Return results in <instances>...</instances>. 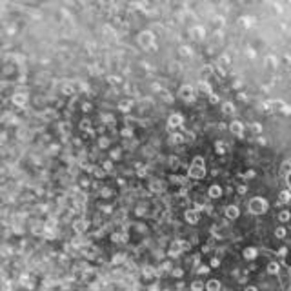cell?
Wrapping results in <instances>:
<instances>
[{
    "label": "cell",
    "mask_w": 291,
    "mask_h": 291,
    "mask_svg": "<svg viewBox=\"0 0 291 291\" xmlns=\"http://www.w3.org/2000/svg\"><path fill=\"white\" fill-rule=\"evenodd\" d=\"M189 176L191 178H204L206 176V164H204V158L202 156H195L191 166H189Z\"/></svg>",
    "instance_id": "6da1fadb"
},
{
    "label": "cell",
    "mask_w": 291,
    "mask_h": 291,
    "mask_svg": "<svg viewBox=\"0 0 291 291\" xmlns=\"http://www.w3.org/2000/svg\"><path fill=\"white\" fill-rule=\"evenodd\" d=\"M268 208H269V204H268V200L262 198V196H255V198L249 200V204H248V209H249V213H253V215L266 213Z\"/></svg>",
    "instance_id": "7a4b0ae2"
},
{
    "label": "cell",
    "mask_w": 291,
    "mask_h": 291,
    "mask_svg": "<svg viewBox=\"0 0 291 291\" xmlns=\"http://www.w3.org/2000/svg\"><path fill=\"white\" fill-rule=\"evenodd\" d=\"M136 40H138V44L142 47H151L155 44V35L151 31H142V33H138V38Z\"/></svg>",
    "instance_id": "3957f363"
},
{
    "label": "cell",
    "mask_w": 291,
    "mask_h": 291,
    "mask_svg": "<svg viewBox=\"0 0 291 291\" xmlns=\"http://www.w3.org/2000/svg\"><path fill=\"white\" fill-rule=\"evenodd\" d=\"M178 97L182 98V100H186V102H193L195 100V87L193 86H182L180 87V91H178Z\"/></svg>",
    "instance_id": "277c9868"
},
{
    "label": "cell",
    "mask_w": 291,
    "mask_h": 291,
    "mask_svg": "<svg viewBox=\"0 0 291 291\" xmlns=\"http://www.w3.org/2000/svg\"><path fill=\"white\" fill-rule=\"evenodd\" d=\"M11 100H13V104H15L17 107H24V106L27 104L29 97H27V93H26V91H17V93L11 97Z\"/></svg>",
    "instance_id": "5b68a950"
},
{
    "label": "cell",
    "mask_w": 291,
    "mask_h": 291,
    "mask_svg": "<svg viewBox=\"0 0 291 291\" xmlns=\"http://www.w3.org/2000/svg\"><path fill=\"white\" fill-rule=\"evenodd\" d=\"M182 122H184V118H182V115L180 113H171L169 115V118H168V126L171 127V129H176V127H180L182 126Z\"/></svg>",
    "instance_id": "8992f818"
},
{
    "label": "cell",
    "mask_w": 291,
    "mask_h": 291,
    "mask_svg": "<svg viewBox=\"0 0 291 291\" xmlns=\"http://www.w3.org/2000/svg\"><path fill=\"white\" fill-rule=\"evenodd\" d=\"M87 226H89V222L86 220V218H78L73 222V231L75 233H84L87 229Z\"/></svg>",
    "instance_id": "52a82bcc"
},
{
    "label": "cell",
    "mask_w": 291,
    "mask_h": 291,
    "mask_svg": "<svg viewBox=\"0 0 291 291\" xmlns=\"http://www.w3.org/2000/svg\"><path fill=\"white\" fill-rule=\"evenodd\" d=\"M229 129H231L233 135H236V136L244 135V124H242V122H238V120H233L231 124H229Z\"/></svg>",
    "instance_id": "ba28073f"
},
{
    "label": "cell",
    "mask_w": 291,
    "mask_h": 291,
    "mask_svg": "<svg viewBox=\"0 0 291 291\" xmlns=\"http://www.w3.org/2000/svg\"><path fill=\"white\" fill-rule=\"evenodd\" d=\"M184 216H186V222H189V224H196V222H198V218H200V215H198L196 209H188Z\"/></svg>",
    "instance_id": "9c48e42d"
},
{
    "label": "cell",
    "mask_w": 291,
    "mask_h": 291,
    "mask_svg": "<svg viewBox=\"0 0 291 291\" xmlns=\"http://www.w3.org/2000/svg\"><path fill=\"white\" fill-rule=\"evenodd\" d=\"M238 215H240V209H238L236 206H228V208H226V216H228L229 220L238 218Z\"/></svg>",
    "instance_id": "30bf717a"
},
{
    "label": "cell",
    "mask_w": 291,
    "mask_h": 291,
    "mask_svg": "<svg viewBox=\"0 0 291 291\" xmlns=\"http://www.w3.org/2000/svg\"><path fill=\"white\" fill-rule=\"evenodd\" d=\"M196 89L200 91V93H206V95H211V86L206 82V80H198V84H196Z\"/></svg>",
    "instance_id": "8fae6325"
},
{
    "label": "cell",
    "mask_w": 291,
    "mask_h": 291,
    "mask_svg": "<svg viewBox=\"0 0 291 291\" xmlns=\"http://www.w3.org/2000/svg\"><path fill=\"white\" fill-rule=\"evenodd\" d=\"M206 291H220V282L216 278H211L206 282Z\"/></svg>",
    "instance_id": "7c38bea8"
},
{
    "label": "cell",
    "mask_w": 291,
    "mask_h": 291,
    "mask_svg": "<svg viewBox=\"0 0 291 291\" xmlns=\"http://www.w3.org/2000/svg\"><path fill=\"white\" fill-rule=\"evenodd\" d=\"M289 173H291V158H288V160H284L282 166H280V175H282V176H288Z\"/></svg>",
    "instance_id": "4fadbf2b"
},
{
    "label": "cell",
    "mask_w": 291,
    "mask_h": 291,
    "mask_svg": "<svg viewBox=\"0 0 291 291\" xmlns=\"http://www.w3.org/2000/svg\"><path fill=\"white\" fill-rule=\"evenodd\" d=\"M208 195H209L211 198H218V196L222 195V188H220L218 184H213V186L209 188V191H208Z\"/></svg>",
    "instance_id": "5bb4252c"
},
{
    "label": "cell",
    "mask_w": 291,
    "mask_h": 291,
    "mask_svg": "<svg viewBox=\"0 0 291 291\" xmlns=\"http://www.w3.org/2000/svg\"><path fill=\"white\" fill-rule=\"evenodd\" d=\"M278 202H280V204H289L291 202V191H288V189L280 191V195H278Z\"/></svg>",
    "instance_id": "9a60e30c"
},
{
    "label": "cell",
    "mask_w": 291,
    "mask_h": 291,
    "mask_svg": "<svg viewBox=\"0 0 291 291\" xmlns=\"http://www.w3.org/2000/svg\"><path fill=\"white\" fill-rule=\"evenodd\" d=\"M222 113L228 115V116L235 113V106H233V102H222Z\"/></svg>",
    "instance_id": "2e32d148"
},
{
    "label": "cell",
    "mask_w": 291,
    "mask_h": 291,
    "mask_svg": "<svg viewBox=\"0 0 291 291\" xmlns=\"http://www.w3.org/2000/svg\"><path fill=\"white\" fill-rule=\"evenodd\" d=\"M278 271H280L278 262H269V264H268V273H269V275H277Z\"/></svg>",
    "instance_id": "e0dca14e"
},
{
    "label": "cell",
    "mask_w": 291,
    "mask_h": 291,
    "mask_svg": "<svg viewBox=\"0 0 291 291\" xmlns=\"http://www.w3.org/2000/svg\"><path fill=\"white\" fill-rule=\"evenodd\" d=\"M278 220H280L282 224L289 222V220H291V213H289V211H286V209H284V211H280V213H278Z\"/></svg>",
    "instance_id": "ac0fdd59"
},
{
    "label": "cell",
    "mask_w": 291,
    "mask_h": 291,
    "mask_svg": "<svg viewBox=\"0 0 291 291\" xmlns=\"http://www.w3.org/2000/svg\"><path fill=\"white\" fill-rule=\"evenodd\" d=\"M142 275H144L146 278H151V277H155V269H153L151 266H144V268H142Z\"/></svg>",
    "instance_id": "d6986e66"
},
{
    "label": "cell",
    "mask_w": 291,
    "mask_h": 291,
    "mask_svg": "<svg viewBox=\"0 0 291 291\" xmlns=\"http://www.w3.org/2000/svg\"><path fill=\"white\" fill-rule=\"evenodd\" d=\"M255 257H257V249H255V248H248V249H244V258L253 260Z\"/></svg>",
    "instance_id": "ffe728a7"
},
{
    "label": "cell",
    "mask_w": 291,
    "mask_h": 291,
    "mask_svg": "<svg viewBox=\"0 0 291 291\" xmlns=\"http://www.w3.org/2000/svg\"><path fill=\"white\" fill-rule=\"evenodd\" d=\"M204 282L202 280H195V282H191V291H204Z\"/></svg>",
    "instance_id": "44dd1931"
},
{
    "label": "cell",
    "mask_w": 291,
    "mask_h": 291,
    "mask_svg": "<svg viewBox=\"0 0 291 291\" xmlns=\"http://www.w3.org/2000/svg\"><path fill=\"white\" fill-rule=\"evenodd\" d=\"M131 104H133L131 100H122V102L118 104V109H120V111H129V109H131Z\"/></svg>",
    "instance_id": "7402d4cb"
},
{
    "label": "cell",
    "mask_w": 291,
    "mask_h": 291,
    "mask_svg": "<svg viewBox=\"0 0 291 291\" xmlns=\"http://www.w3.org/2000/svg\"><path fill=\"white\" fill-rule=\"evenodd\" d=\"M124 260H126V255H124V253H118V255H115V257L111 258V262H113L115 266H118V264H124Z\"/></svg>",
    "instance_id": "603a6c76"
},
{
    "label": "cell",
    "mask_w": 291,
    "mask_h": 291,
    "mask_svg": "<svg viewBox=\"0 0 291 291\" xmlns=\"http://www.w3.org/2000/svg\"><path fill=\"white\" fill-rule=\"evenodd\" d=\"M149 188H151V191H153V193H158V191H162V189H164V184H160V182H151V186H149Z\"/></svg>",
    "instance_id": "cb8c5ba5"
},
{
    "label": "cell",
    "mask_w": 291,
    "mask_h": 291,
    "mask_svg": "<svg viewBox=\"0 0 291 291\" xmlns=\"http://www.w3.org/2000/svg\"><path fill=\"white\" fill-rule=\"evenodd\" d=\"M286 228H282V226H280V228H277V229H275V236H277V238H284V236H286Z\"/></svg>",
    "instance_id": "d4e9b609"
},
{
    "label": "cell",
    "mask_w": 291,
    "mask_h": 291,
    "mask_svg": "<svg viewBox=\"0 0 291 291\" xmlns=\"http://www.w3.org/2000/svg\"><path fill=\"white\" fill-rule=\"evenodd\" d=\"M211 71H213V67H211V66H204V67H200L202 77H209V75H211Z\"/></svg>",
    "instance_id": "484cf974"
},
{
    "label": "cell",
    "mask_w": 291,
    "mask_h": 291,
    "mask_svg": "<svg viewBox=\"0 0 291 291\" xmlns=\"http://www.w3.org/2000/svg\"><path fill=\"white\" fill-rule=\"evenodd\" d=\"M180 53H182L184 57H191V53H193V51H191V47H188V46H182V47H180Z\"/></svg>",
    "instance_id": "4316f807"
},
{
    "label": "cell",
    "mask_w": 291,
    "mask_h": 291,
    "mask_svg": "<svg viewBox=\"0 0 291 291\" xmlns=\"http://www.w3.org/2000/svg\"><path fill=\"white\" fill-rule=\"evenodd\" d=\"M171 142H175V144H182V142H184V136L178 135V133H175V135L171 136Z\"/></svg>",
    "instance_id": "83f0119b"
},
{
    "label": "cell",
    "mask_w": 291,
    "mask_h": 291,
    "mask_svg": "<svg viewBox=\"0 0 291 291\" xmlns=\"http://www.w3.org/2000/svg\"><path fill=\"white\" fill-rule=\"evenodd\" d=\"M209 269H211V266H200L198 268V275H206V273H209Z\"/></svg>",
    "instance_id": "f1b7e54d"
},
{
    "label": "cell",
    "mask_w": 291,
    "mask_h": 291,
    "mask_svg": "<svg viewBox=\"0 0 291 291\" xmlns=\"http://www.w3.org/2000/svg\"><path fill=\"white\" fill-rule=\"evenodd\" d=\"M98 144H100V148H107V144H109V140H107L106 136H102V138L98 140Z\"/></svg>",
    "instance_id": "f546056e"
},
{
    "label": "cell",
    "mask_w": 291,
    "mask_h": 291,
    "mask_svg": "<svg viewBox=\"0 0 291 291\" xmlns=\"http://www.w3.org/2000/svg\"><path fill=\"white\" fill-rule=\"evenodd\" d=\"M173 277H176V278H180V277H182V275H184V271H182V269H180V268H176V269H173Z\"/></svg>",
    "instance_id": "4dcf8cb0"
},
{
    "label": "cell",
    "mask_w": 291,
    "mask_h": 291,
    "mask_svg": "<svg viewBox=\"0 0 291 291\" xmlns=\"http://www.w3.org/2000/svg\"><path fill=\"white\" fill-rule=\"evenodd\" d=\"M216 151L218 153H224L226 149H224V142H216Z\"/></svg>",
    "instance_id": "1f68e13d"
},
{
    "label": "cell",
    "mask_w": 291,
    "mask_h": 291,
    "mask_svg": "<svg viewBox=\"0 0 291 291\" xmlns=\"http://www.w3.org/2000/svg\"><path fill=\"white\" fill-rule=\"evenodd\" d=\"M209 266H211V268H218V266H220V260H218V258H211V264H209Z\"/></svg>",
    "instance_id": "d6a6232c"
},
{
    "label": "cell",
    "mask_w": 291,
    "mask_h": 291,
    "mask_svg": "<svg viewBox=\"0 0 291 291\" xmlns=\"http://www.w3.org/2000/svg\"><path fill=\"white\" fill-rule=\"evenodd\" d=\"M191 260H193V266H198V262H200V255H193Z\"/></svg>",
    "instance_id": "836d02e7"
},
{
    "label": "cell",
    "mask_w": 291,
    "mask_h": 291,
    "mask_svg": "<svg viewBox=\"0 0 291 291\" xmlns=\"http://www.w3.org/2000/svg\"><path fill=\"white\" fill-rule=\"evenodd\" d=\"M91 124H89V120H82V124H80V127L82 129H86V127H89Z\"/></svg>",
    "instance_id": "e575fe53"
},
{
    "label": "cell",
    "mask_w": 291,
    "mask_h": 291,
    "mask_svg": "<svg viewBox=\"0 0 291 291\" xmlns=\"http://www.w3.org/2000/svg\"><path fill=\"white\" fill-rule=\"evenodd\" d=\"M244 176H246V178H253V176H255V171H253V169H249V171H246V175H244Z\"/></svg>",
    "instance_id": "d590c367"
},
{
    "label": "cell",
    "mask_w": 291,
    "mask_h": 291,
    "mask_svg": "<svg viewBox=\"0 0 291 291\" xmlns=\"http://www.w3.org/2000/svg\"><path fill=\"white\" fill-rule=\"evenodd\" d=\"M122 135H124V136H131V129H129V127L122 129Z\"/></svg>",
    "instance_id": "8d00e7d4"
},
{
    "label": "cell",
    "mask_w": 291,
    "mask_h": 291,
    "mask_svg": "<svg viewBox=\"0 0 291 291\" xmlns=\"http://www.w3.org/2000/svg\"><path fill=\"white\" fill-rule=\"evenodd\" d=\"M286 253H288V249H286V248H282V249L278 251V257H280V258H284V257H286Z\"/></svg>",
    "instance_id": "74e56055"
},
{
    "label": "cell",
    "mask_w": 291,
    "mask_h": 291,
    "mask_svg": "<svg viewBox=\"0 0 291 291\" xmlns=\"http://www.w3.org/2000/svg\"><path fill=\"white\" fill-rule=\"evenodd\" d=\"M62 91H64V93H66V95H71V93H73V89H71V87H69V86H66V87H64V89H62Z\"/></svg>",
    "instance_id": "f35d334b"
},
{
    "label": "cell",
    "mask_w": 291,
    "mask_h": 291,
    "mask_svg": "<svg viewBox=\"0 0 291 291\" xmlns=\"http://www.w3.org/2000/svg\"><path fill=\"white\" fill-rule=\"evenodd\" d=\"M253 129H255V133H260V131H262L260 124H253Z\"/></svg>",
    "instance_id": "ab89813d"
},
{
    "label": "cell",
    "mask_w": 291,
    "mask_h": 291,
    "mask_svg": "<svg viewBox=\"0 0 291 291\" xmlns=\"http://www.w3.org/2000/svg\"><path fill=\"white\" fill-rule=\"evenodd\" d=\"M111 168H113V164H111V162H104V169H106V171H109Z\"/></svg>",
    "instance_id": "60d3db41"
},
{
    "label": "cell",
    "mask_w": 291,
    "mask_h": 291,
    "mask_svg": "<svg viewBox=\"0 0 291 291\" xmlns=\"http://www.w3.org/2000/svg\"><path fill=\"white\" fill-rule=\"evenodd\" d=\"M246 191H248V188H246V186H238V193H240V195H244Z\"/></svg>",
    "instance_id": "b9f144b4"
},
{
    "label": "cell",
    "mask_w": 291,
    "mask_h": 291,
    "mask_svg": "<svg viewBox=\"0 0 291 291\" xmlns=\"http://www.w3.org/2000/svg\"><path fill=\"white\" fill-rule=\"evenodd\" d=\"M118 156H120V151H113L111 153V158H118Z\"/></svg>",
    "instance_id": "7bdbcfd3"
},
{
    "label": "cell",
    "mask_w": 291,
    "mask_h": 291,
    "mask_svg": "<svg viewBox=\"0 0 291 291\" xmlns=\"http://www.w3.org/2000/svg\"><path fill=\"white\" fill-rule=\"evenodd\" d=\"M104 120H106V122H111V120H113V116H111V115H104Z\"/></svg>",
    "instance_id": "ee69618b"
},
{
    "label": "cell",
    "mask_w": 291,
    "mask_h": 291,
    "mask_svg": "<svg viewBox=\"0 0 291 291\" xmlns=\"http://www.w3.org/2000/svg\"><path fill=\"white\" fill-rule=\"evenodd\" d=\"M244 291H258V289H257L255 286H248V288H246V289H244Z\"/></svg>",
    "instance_id": "f6af8a7d"
},
{
    "label": "cell",
    "mask_w": 291,
    "mask_h": 291,
    "mask_svg": "<svg viewBox=\"0 0 291 291\" xmlns=\"http://www.w3.org/2000/svg\"><path fill=\"white\" fill-rule=\"evenodd\" d=\"M158 289H160V288H158L156 284H155V286H151V288H149V291H158Z\"/></svg>",
    "instance_id": "bcb514c9"
},
{
    "label": "cell",
    "mask_w": 291,
    "mask_h": 291,
    "mask_svg": "<svg viewBox=\"0 0 291 291\" xmlns=\"http://www.w3.org/2000/svg\"><path fill=\"white\" fill-rule=\"evenodd\" d=\"M289 275H291V268H289Z\"/></svg>",
    "instance_id": "7dc6e473"
}]
</instances>
